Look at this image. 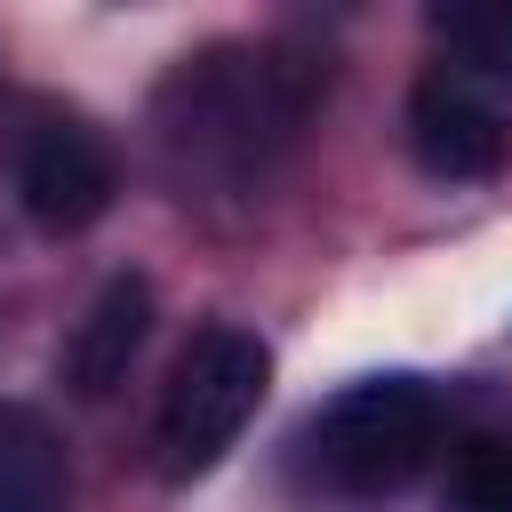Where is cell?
I'll return each instance as SVG.
<instances>
[{
  "label": "cell",
  "mask_w": 512,
  "mask_h": 512,
  "mask_svg": "<svg viewBox=\"0 0 512 512\" xmlns=\"http://www.w3.org/2000/svg\"><path fill=\"white\" fill-rule=\"evenodd\" d=\"M328 88V64L280 40H208L168 64L152 88V144L160 168L192 192H256L288 144L304 136L312 104Z\"/></svg>",
  "instance_id": "1"
},
{
  "label": "cell",
  "mask_w": 512,
  "mask_h": 512,
  "mask_svg": "<svg viewBox=\"0 0 512 512\" xmlns=\"http://www.w3.org/2000/svg\"><path fill=\"white\" fill-rule=\"evenodd\" d=\"M432 64L408 88V160L432 184H488L512 152V8H432Z\"/></svg>",
  "instance_id": "2"
},
{
  "label": "cell",
  "mask_w": 512,
  "mask_h": 512,
  "mask_svg": "<svg viewBox=\"0 0 512 512\" xmlns=\"http://www.w3.org/2000/svg\"><path fill=\"white\" fill-rule=\"evenodd\" d=\"M440 392L424 376H360L304 424V464L328 496L344 504H384L400 496L432 456H440Z\"/></svg>",
  "instance_id": "3"
},
{
  "label": "cell",
  "mask_w": 512,
  "mask_h": 512,
  "mask_svg": "<svg viewBox=\"0 0 512 512\" xmlns=\"http://www.w3.org/2000/svg\"><path fill=\"white\" fill-rule=\"evenodd\" d=\"M272 392V344L240 320H208L192 328V344L168 368L160 392V424H152V456L160 480H200L232 456V440L248 432V416Z\"/></svg>",
  "instance_id": "4"
},
{
  "label": "cell",
  "mask_w": 512,
  "mask_h": 512,
  "mask_svg": "<svg viewBox=\"0 0 512 512\" xmlns=\"http://www.w3.org/2000/svg\"><path fill=\"white\" fill-rule=\"evenodd\" d=\"M120 192V160L104 144V128L72 120V112H48L24 152H16V200L40 232H88Z\"/></svg>",
  "instance_id": "5"
},
{
  "label": "cell",
  "mask_w": 512,
  "mask_h": 512,
  "mask_svg": "<svg viewBox=\"0 0 512 512\" xmlns=\"http://www.w3.org/2000/svg\"><path fill=\"white\" fill-rule=\"evenodd\" d=\"M144 336H152V280H144V272H112V280L88 296V312L72 320V336H64V384H72L80 400H104V392L136 368Z\"/></svg>",
  "instance_id": "6"
},
{
  "label": "cell",
  "mask_w": 512,
  "mask_h": 512,
  "mask_svg": "<svg viewBox=\"0 0 512 512\" xmlns=\"http://www.w3.org/2000/svg\"><path fill=\"white\" fill-rule=\"evenodd\" d=\"M0 512H72V456L24 400H0Z\"/></svg>",
  "instance_id": "7"
},
{
  "label": "cell",
  "mask_w": 512,
  "mask_h": 512,
  "mask_svg": "<svg viewBox=\"0 0 512 512\" xmlns=\"http://www.w3.org/2000/svg\"><path fill=\"white\" fill-rule=\"evenodd\" d=\"M448 512H512V440L472 432L448 456Z\"/></svg>",
  "instance_id": "8"
}]
</instances>
